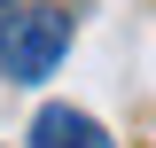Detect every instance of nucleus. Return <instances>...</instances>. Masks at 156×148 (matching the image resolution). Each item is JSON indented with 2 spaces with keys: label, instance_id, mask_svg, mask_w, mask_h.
I'll return each mask as SVG.
<instances>
[{
  "label": "nucleus",
  "instance_id": "f257e3e1",
  "mask_svg": "<svg viewBox=\"0 0 156 148\" xmlns=\"http://www.w3.org/2000/svg\"><path fill=\"white\" fill-rule=\"evenodd\" d=\"M62 55H70V16L62 8H16V16H0V70H8V86L55 78Z\"/></svg>",
  "mask_w": 156,
  "mask_h": 148
},
{
  "label": "nucleus",
  "instance_id": "f03ea898",
  "mask_svg": "<svg viewBox=\"0 0 156 148\" xmlns=\"http://www.w3.org/2000/svg\"><path fill=\"white\" fill-rule=\"evenodd\" d=\"M31 148H117V140H109L86 109H62V101H55V109L31 117Z\"/></svg>",
  "mask_w": 156,
  "mask_h": 148
},
{
  "label": "nucleus",
  "instance_id": "7ed1b4c3",
  "mask_svg": "<svg viewBox=\"0 0 156 148\" xmlns=\"http://www.w3.org/2000/svg\"><path fill=\"white\" fill-rule=\"evenodd\" d=\"M0 16H8V0H0Z\"/></svg>",
  "mask_w": 156,
  "mask_h": 148
}]
</instances>
